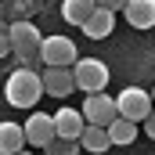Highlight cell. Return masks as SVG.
I'll return each mask as SVG.
<instances>
[{
	"instance_id": "cell-7",
	"label": "cell",
	"mask_w": 155,
	"mask_h": 155,
	"mask_svg": "<svg viewBox=\"0 0 155 155\" xmlns=\"http://www.w3.org/2000/svg\"><path fill=\"white\" fill-rule=\"evenodd\" d=\"M25 141L33 144V148H51L54 141H58V126H54V116H47V112H33L29 123H25Z\"/></svg>"
},
{
	"instance_id": "cell-12",
	"label": "cell",
	"mask_w": 155,
	"mask_h": 155,
	"mask_svg": "<svg viewBox=\"0 0 155 155\" xmlns=\"http://www.w3.org/2000/svg\"><path fill=\"white\" fill-rule=\"evenodd\" d=\"M22 144H29V141H25V126H18V123H0V152L4 155H18V152H25Z\"/></svg>"
},
{
	"instance_id": "cell-13",
	"label": "cell",
	"mask_w": 155,
	"mask_h": 155,
	"mask_svg": "<svg viewBox=\"0 0 155 155\" xmlns=\"http://www.w3.org/2000/svg\"><path fill=\"white\" fill-rule=\"evenodd\" d=\"M112 29H116V11H105V7H97V11L90 15V22L83 25V33L90 40H105Z\"/></svg>"
},
{
	"instance_id": "cell-4",
	"label": "cell",
	"mask_w": 155,
	"mask_h": 155,
	"mask_svg": "<svg viewBox=\"0 0 155 155\" xmlns=\"http://www.w3.org/2000/svg\"><path fill=\"white\" fill-rule=\"evenodd\" d=\"M40 61H43V69H76V61H79L76 43L69 36H47L43 51H40Z\"/></svg>"
},
{
	"instance_id": "cell-18",
	"label": "cell",
	"mask_w": 155,
	"mask_h": 155,
	"mask_svg": "<svg viewBox=\"0 0 155 155\" xmlns=\"http://www.w3.org/2000/svg\"><path fill=\"white\" fill-rule=\"evenodd\" d=\"M144 134H148V137H152V141H155V112H152V116H148V119H144Z\"/></svg>"
},
{
	"instance_id": "cell-20",
	"label": "cell",
	"mask_w": 155,
	"mask_h": 155,
	"mask_svg": "<svg viewBox=\"0 0 155 155\" xmlns=\"http://www.w3.org/2000/svg\"><path fill=\"white\" fill-rule=\"evenodd\" d=\"M152 97H155V90H152Z\"/></svg>"
},
{
	"instance_id": "cell-17",
	"label": "cell",
	"mask_w": 155,
	"mask_h": 155,
	"mask_svg": "<svg viewBox=\"0 0 155 155\" xmlns=\"http://www.w3.org/2000/svg\"><path fill=\"white\" fill-rule=\"evenodd\" d=\"M126 4L130 0H97V7H105V11H126Z\"/></svg>"
},
{
	"instance_id": "cell-2",
	"label": "cell",
	"mask_w": 155,
	"mask_h": 155,
	"mask_svg": "<svg viewBox=\"0 0 155 155\" xmlns=\"http://www.w3.org/2000/svg\"><path fill=\"white\" fill-rule=\"evenodd\" d=\"M43 40L47 36H40V29L33 22H15V25H7V47H15V54L22 58V69H29L40 58Z\"/></svg>"
},
{
	"instance_id": "cell-6",
	"label": "cell",
	"mask_w": 155,
	"mask_h": 155,
	"mask_svg": "<svg viewBox=\"0 0 155 155\" xmlns=\"http://www.w3.org/2000/svg\"><path fill=\"white\" fill-rule=\"evenodd\" d=\"M90 126H112L119 119V105L116 97H108V94H87V101H83V108H79Z\"/></svg>"
},
{
	"instance_id": "cell-11",
	"label": "cell",
	"mask_w": 155,
	"mask_h": 155,
	"mask_svg": "<svg viewBox=\"0 0 155 155\" xmlns=\"http://www.w3.org/2000/svg\"><path fill=\"white\" fill-rule=\"evenodd\" d=\"M94 11H97V0H61V18L72 22V25H79V29L90 22Z\"/></svg>"
},
{
	"instance_id": "cell-9",
	"label": "cell",
	"mask_w": 155,
	"mask_h": 155,
	"mask_svg": "<svg viewBox=\"0 0 155 155\" xmlns=\"http://www.w3.org/2000/svg\"><path fill=\"white\" fill-rule=\"evenodd\" d=\"M43 90L51 97H69L76 90V72L72 69H43Z\"/></svg>"
},
{
	"instance_id": "cell-5",
	"label": "cell",
	"mask_w": 155,
	"mask_h": 155,
	"mask_svg": "<svg viewBox=\"0 0 155 155\" xmlns=\"http://www.w3.org/2000/svg\"><path fill=\"white\" fill-rule=\"evenodd\" d=\"M72 72H76V87L79 90H87V94H105V87H108V65H105V61H97V58H79Z\"/></svg>"
},
{
	"instance_id": "cell-8",
	"label": "cell",
	"mask_w": 155,
	"mask_h": 155,
	"mask_svg": "<svg viewBox=\"0 0 155 155\" xmlns=\"http://www.w3.org/2000/svg\"><path fill=\"white\" fill-rule=\"evenodd\" d=\"M54 126H58V137H65V141H79L83 130H87L90 123H87V116L76 112V108H58V112H54Z\"/></svg>"
},
{
	"instance_id": "cell-15",
	"label": "cell",
	"mask_w": 155,
	"mask_h": 155,
	"mask_svg": "<svg viewBox=\"0 0 155 155\" xmlns=\"http://www.w3.org/2000/svg\"><path fill=\"white\" fill-rule=\"evenodd\" d=\"M108 134H112V144H134V141H137V123L116 119V123L108 126Z\"/></svg>"
},
{
	"instance_id": "cell-16",
	"label": "cell",
	"mask_w": 155,
	"mask_h": 155,
	"mask_svg": "<svg viewBox=\"0 0 155 155\" xmlns=\"http://www.w3.org/2000/svg\"><path fill=\"white\" fill-rule=\"evenodd\" d=\"M79 148H83L79 141H65V137H58V141L47 148V155H79Z\"/></svg>"
},
{
	"instance_id": "cell-1",
	"label": "cell",
	"mask_w": 155,
	"mask_h": 155,
	"mask_svg": "<svg viewBox=\"0 0 155 155\" xmlns=\"http://www.w3.org/2000/svg\"><path fill=\"white\" fill-rule=\"evenodd\" d=\"M40 94H47L43 90V76L33 72V69H15L7 76V83H4V97H7L11 108H33L40 101Z\"/></svg>"
},
{
	"instance_id": "cell-14",
	"label": "cell",
	"mask_w": 155,
	"mask_h": 155,
	"mask_svg": "<svg viewBox=\"0 0 155 155\" xmlns=\"http://www.w3.org/2000/svg\"><path fill=\"white\" fill-rule=\"evenodd\" d=\"M79 144H83L87 152L101 155V152H108V148H112V134H108V126H87V130H83V137H79Z\"/></svg>"
},
{
	"instance_id": "cell-10",
	"label": "cell",
	"mask_w": 155,
	"mask_h": 155,
	"mask_svg": "<svg viewBox=\"0 0 155 155\" xmlns=\"http://www.w3.org/2000/svg\"><path fill=\"white\" fill-rule=\"evenodd\" d=\"M123 15H126V22L134 29H152L155 25V0H130Z\"/></svg>"
},
{
	"instance_id": "cell-3",
	"label": "cell",
	"mask_w": 155,
	"mask_h": 155,
	"mask_svg": "<svg viewBox=\"0 0 155 155\" xmlns=\"http://www.w3.org/2000/svg\"><path fill=\"white\" fill-rule=\"evenodd\" d=\"M116 105H119V119H130V123H144L155 112V97L141 87H126L116 97Z\"/></svg>"
},
{
	"instance_id": "cell-19",
	"label": "cell",
	"mask_w": 155,
	"mask_h": 155,
	"mask_svg": "<svg viewBox=\"0 0 155 155\" xmlns=\"http://www.w3.org/2000/svg\"><path fill=\"white\" fill-rule=\"evenodd\" d=\"M18 155H33V152H18Z\"/></svg>"
}]
</instances>
